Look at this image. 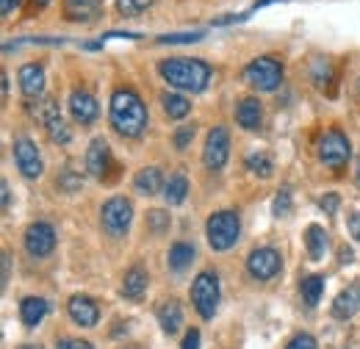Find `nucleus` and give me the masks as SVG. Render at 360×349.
Masks as SVG:
<instances>
[{"instance_id":"nucleus-7","label":"nucleus","mask_w":360,"mask_h":349,"mask_svg":"<svg viewBox=\"0 0 360 349\" xmlns=\"http://www.w3.org/2000/svg\"><path fill=\"white\" fill-rule=\"evenodd\" d=\"M316 150H319V161H321L324 167H330V170H344L347 161H349V156H352L349 139H347L341 131L321 133Z\"/></svg>"},{"instance_id":"nucleus-17","label":"nucleus","mask_w":360,"mask_h":349,"mask_svg":"<svg viewBox=\"0 0 360 349\" xmlns=\"http://www.w3.org/2000/svg\"><path fill=\"white\" fill-rule=\"evenodd\" d=\"M236 122L244 131H258L261 128V103L255 97H244L236 106Z\"/></svg>"},{"instance_id":"nucleus-3","label":"nucleus","mask_w":360,"mask_h":349,"mask_svg":"<svg viewBox=\"0 0 360 349\" xmlns=\"http://www.w3.org/2000/svg\"><path fill=\"white\" fill-rule=\"evenodd\" d=\"M238 233H241V219L236 211H217V214H211L208 224H205L208 247L217 253L230 250L238 241Z\"/></svg>"},{"instance_id":"nucleus-18","label":"nucleus","mask_w":360,"mask_h":349,"mask_svg":"<svg viewBox=\"0 0 360 349\" xmlns=\"http://www.w3.org/2000/svg\"><path fill=\"white\" fill-rule=\"evenodd\" d=\"M134 189H136V194H144V197H153V194L164 191L161 170H158V167H144V170H139L134 177Z\"/></svg>"},{"instance_id":"nucleus-50","label":"nucleus","mask_w":360,"mask_h":349,"mask_svg":"<svg viewBox=\"0 0 360 349\" xmlns=\"http://www.w3.org/2000/svg\"><path fill=\"white\" fill-rule=\"evenodd\" d=\"M358 180H360V158H358Z\"/></svg>"},{"instance_id":"nucleus-10","label":"nucleus","mask_w":360,"mask_h":349,"mask_svg":"<svg viewBox=\"0 0 360 349\" xmlns=\"http://www.w3.org/2000/svg\"><path fill=\"white\" fill-rule=\"evenodd\" d=\"M56 247V230L47 222H34L25 230V250L31 258H45Z\"/></svg>"},{"instance_id":"nucleus-51","label":"nucleus","mask_w":360,"mask_h":349,"mask_svg":"<svg viewBox=\"0 0 360 349\" xmlns=\"http://www.w3.org/2000/svg\"><path fill=\"white\" fill-rule=\"evenodd\" d=\"M358 91H360V81H358Z\"/></svg>"},{"instance_id":"nucleus-46","label":"nucleus","mask_w":360,"mask_h":349,"mask_svg":"<svg viewBox=\"0 0 360 349\" xmlns=\"http://www.w3.org/2000/svg\"><path fill=\"white\" fill-rule=\"evenodd\" d=\"M341 263H352V250H341Z\"/></svg>"},{"instance_id":"nucleus-16","label":"nucleus","mask_w":360,"mask_h":349,"mask_svg":"<svg viewBox=\"0 0 360 349\" xmlns=\"http://www.w3.org/2000/svg\"><path fill=\"white\" fill-rule=\"evenodd\" d=\"M20 89L25 97H39L45 89V70L42 64H22L20 67Z\"/></svg>"},{"instance_id":"nucleus-38","label":"nucleus","mask_w":360,"mask_h":349,"mask_svg":"<svg viewBox=\"0 0 360 349\" xmlns=\"http://www.w3.org/2000/svg\"><path fill=\"white\" fill-rule=\"evenodd\" d=\"M285 349H316V338L308 336V333H300V336H294V338L288 341Z\"/></svg>"},{"instance_id":"nucleus-23","label":"nucleus","mask_w":360,"mask_h":349,"mask_svg":"<svg viewBox=\"0 0 360 349\" xmlns=\"http://www.w3.org/2000/svg\"><path fill=\"white\" fill-rule=\"evenodd\" d=\"M28 111H31V117H34L37 122H42V125H50V122L61 120V114H58V103H56L53 97H42V100H34V103L28 106Z\"/></svg>"},{"instance_id":"nucleus-21","label":"nucleus","mask_w":360,"mask_h":349,"mask_svg":"<svg viewBox=\"0 0 360 349\" xmlns=\"http://www.w3.org/2000/svg\"><path fill=\"white\" fill-rule=\"evenodd\" d=\"M158 322H161V327H164L167 336H175L180 327H183V310H180V305L175 300L158 305Z\"/></svg>"},{"instance_id":"nucleus-33","label":"nucleus","mask_w":360,"mask_h":349,"mask_svg":"<svg viewBox=\"0 0 360 349\" xmlns=\"http://www.w3.org/2000/svg\"><path fill=\"white\" fill-rule=\"evenodd\" d=\"M271 211H274V217H288V214H291V191H288V189H280V191H277Z\"/></svg>"},{"instance_id":"nucleus-26","label":"nucleus","mask_w":360,"mask_h":349,"mask_svg":"<svg viewBox=\"0 0 360 349\" xmlns=\"http://www.w3.org/2000/svg\"><path fill=\"white\" fill-rule=\"evenodd\" d=\"M244 167H247L252 174H258V177H271V172H274V164H271V158L264 153V150H252V153H247Z\"/></svg>"},{"instance_id":"nucleus-11","label":"nucleus","mask_w":360,"mask_h":349,"mask_svg":"<svg viewBox=\"0 0 360 349\" xmlns=\"http://www.w3.org/2000/svg\"><path fill=\"white\" fill-rule=\"evenodd\" d=\"M280 266H283V258H280V253L271 250V247H258V250H252L250 258H247V269H250V274H252L255 280H271V277L280 272Z\"/></svg>"},{"instance_id":"nucleus-43","label":"nucleus","mask_w":360,"mask_h":349,"mask_svg":"<svg viewBox=\"0 0 360 349\" xmlns=\"http://www.w3.org/2000/svg\"><path fill=\"white\" fill-rule=\"evenodd\" d=\"M349 233H352V239H358L360 241V211L349 219Z\"/></svg>"},{"instance_id":"nucleus-25","label":"nucleus","mask_w":360,"mask_h":349,"mask_svg":"<svg viewBox=\"0 0 360 349\" xmlns=\"http://www.w3.org/2000/svg\"><path fill=\"white\" fill-rule=\"evenodd\" d=\"M186 194H188V180H186V174H172V177L164 183V200H167L169 205H180V203L186 200Z\"/></svg>"},{"instance_id":"nucleus-12","label":"nucleus","mask_w":360,"mask_h":349,"mask_svg":"<svg viewBox=\"0 0 360 349\" xmlns=\"http://www.w3.org/2000/svg\"><path fill=\"white\" fill-rule=\"evenodd\" d=\"M70 114H72L75 122L91 125V122L97 120V114H100V106H97L94 94L84 91V89H75V91L70 94Z\"/></svg>"},{"instance_id":"nucleus-30","label":"nucleus","mask_w":360,"mask_h":349,"mask_svg":"<svg viewBox=\"0 0 360 349\" xmlns=\"http://www.w3.org/2000/svg\"><path fill=\"white\" fill-rule=\"evenodd\" d=\"M311 78H314V84L319 89H324L327 84H333V67H330V61L316 58L314 64H311Z\"/></svg>"},{"instance_id":"nucleus-8","label":"nucleus","mask_w":360,"mask_h":349,"mask_svg":"<svg viewBox=\"0 0 360 349\" xmlns=\"http://www.w3.org/2000/svg\"><path fill=\"white\" fill-rule=\"evenodd\" d=\"M227 156H230V133L225 125H217L211 128L208 139H205V150H202V161L208 170H222L227 164Z\"/></svg>"},{"instance_id":"nucleus-5","label":"nucleus","mask_w":360,"mask_h":349,"mask_svg":"<svg viewBox=\"0 0 360 349\" xmlns=\"http://www.w3.org/2000/svg\"><path fill=\"white\" fill-rule=\"evenodd\" d=\"M191 303L202 319H211L219 305V277L214 272H200L191 283Z\"/></svg>"},{"instance_id":"nucleus-14","label":"nucleus","mask_w":360,"mask_h":349,"mask_svg":"<svg viewBox=\"0 0 360 349\" xmlns=\"http://www.w3.org/2000/svg\"><path fill=\"white\" fill-rule=\"evenodd\" d=\"M67 307H70L72 322H75V324H81V327H94V324H97V319H100V307L94 305V300L84 297V294L70 297V305Z\"/></svg>"},{"instance_id":"nucleus-24","label":"nucleus","mask_w":360,"mask_h":349,"mask_svg":"<svg viewBox=\"0 0 360 349\" xmlns=\"http://www.w3.org/2000/svg\"><path fill=\"white\" fill-rule=\"evenodd\" d=\"M305 247H308V255H311V261H319V258H324V250H327V233H324V227H319V224H311V227L305 230Z\"/></svg>"},{"instance_id":"nucleus-40","label":"nucleus","mask_w":360,"mask_h":349,"mask_svg":"<svg viewBox=\"0 0 360 349\" xmlns=\"http://www.w3.org/2000/svg\"><path fill=\"white\" fill-rule=\"evenodd\" d=\"M180 349H200V330H188Z\"/></svg>"},{"instance_id":"nucleus-4","label":"nucleus","mask_w":360,"mask_h":349,"mask_svg":"<svg viewBox=\"0 0 360 349\" xmlns=\"http://www.w3.org/2000/svg\"><path fill=\"white\" fill-rule=\"evenodd\" d=\"M244 81L258 91H274L283 84V64L271 56H261L244 67Z\"/></svg>"},{"instance_id":"nucleus-2","label":"nucleus","mask_w":360,"mask_h":349,"mask_svg":"<svg viewBox=\"0 0 360 349\" xmlns=\"http://www.w3.org/2000/svg\"><path fill=\"white\" fill-rule=\"evenodd\" d=\"M158 72L161 78L175 89H183V91H202L211 81V67L200 58H164L158 64Z\"/></svg>"},{"instance_id":"nucleus-31","label":"nucleus","mask_w":360,"mask_h":349,"mask_svg":"<svg viewBox=\"0 0 360 349\" xmlns=\"http://www.w3.org/2000/svg\"><path fill=\"white\" fill-rule=\"evenodd\" d=\"M205 37V31H186V34H164L158 37V44H186V42H200Z\"/></svg>"},{"instance_id":"nucleus-15","label":"nucleus","mask_w":360,"mask_h":349,"mask_svg":"<svg viewBox=\"0 0 360 349\" xmlns=\"http://www.w3.org/2000/svg\"><path fill=\"white\" fill-rule=\"evenodd\" d=\"M355 313H360V280H355L349 288H344L333 300V316L335 319H352Z\"/></svg>"},{"instance_id":"nucleus-6","label":"nucleus","mask_w":360,"mask_h":349,"mask_svg":"<svg viewBox=\"0 0 360 349\" xmlns=\"http://www.w3.org/2000/svg\"><path fill=\"white\" fill-rule=\"evenodd\" d=\"M100 222H103V230L111 236V239H122L134 222V205L131 200L125 197H111L103 211H100Z\"/></svg>"},{"instance_id":"nucleus-44","label":"nucleus","mask_w":360,"mask_h":349,"mask_svg":"<svg viewBox=\"0 0 360 349\" xmlns=\"http://www.w3.org/2000/svg\"><path fill=\"white\" fill-rule=\"evenodd\" d=\"M271 3H280V0H255V3L250 6V11H244V20H247L252 11H258V8H264V6H271Z\"/></svg>"},{"instance_id":"nucleus-48","label":"nucleus","mask_w":360,"mask_h":349,"mask_svg":"<svg viewBox=\"0 0 360 349\" xmlns=\"http://www.w3.org/2000/svg\"><path fill=\"white\" fill-rule=\"evenodd\" d=\"M47 3H50V0H34V6H37V8H42V6H47Z\"/></svg>"},{"instance_id":"nucleus-19","label":"nucleus","mask_w":360,"mask_h":349,"mask_svg":"<svg viewBox=\"0 0 360 349\" xmlns=\"http://www.w3.org/2000/svg\"><path fill=\"white\" fill-rule=\"evenodd\" d=\"M100 14V0H64V17L72 23H89Z\"/></svg>"},{"instance_id":"nucleus-27","label":"nucleus","mask_w":360,"mask_h":349,"mask_svg":"<svg viewBox=\"0 0 360 349\" xmlns=\"http://www.w3.org/2000/svg\"><path fill=\"white\" fill-rule=\"evenodd\" d=\"M194 255H197V253H194V247H191V244H186V241L172 244V247H169V269L183 272L186 266H191Z\"/></svg>"},{"instance_id":"nucleus-34","label":"nucleus","mask_w":360,"mask_h":349,"mask_svg":"<svg viewBox=\"0 0 360 349\" xmlns=\"http://www.w3.org/2000/svg\"><path fill=\"white\" fill-rule=\"evenodd\" d=\"M147 227H150L153 233H164V230L169 227V214H167V211H158V208L150 211V214H147Z\"/></svg>"},{"instance_id":"nucleus-49","label":"nucleus","mask_w":360,"mask_h":349,"mask_svg":"<svg viewBox=\"0 0 360 349\" xmlns=\"http://www.w3.org/2000/svg\"><path fill=\"white\" fill-rule=\"evenodd\" d=\"M20 349H42L39 344H25V347H20Z\"/></svg>"},{"instance_id":"nucleus-36","label":"nucleus","mask_w":360,"mask_h":349,"mask_svg":"<svg viewBox=\"0 0 360 349\" xmlns=\"http://www.w3.org/2000/svg\"><path fill=\"white\" fill-rule=\"evenodd\" d=\"M81 183H84V180H81L75 172H70V170H67V172H61V177H58V189H64V191H70V194H72V191H78V189H81Z\"/></svg>"},{"instance_id":"nucleus-29","label":"nucleus","mask_w":360,"mask_h":349,"mask_svg":"<svg viewBox=\"0 0 360 349\" xmlns=\"http://www.w3.org/2000/svg\"><path fill=\"white\" fill-rule=\"evenodd\" d=\"M302 297H305V303L314 307L319 305V297H321V291H324V277L321 274H308V277H302Z\"/></svg>"},{"instance_id":"nucleus-35","label":"nucleus","mask_w":360,"mask_h":349,"mask_svg":"<svg viewBox=\"0 0 360 349\" xmlns=\"http://www.w3.org/2000/svg\"><path fill=\"white\" fill-rule=\"evenodd\" d=\"M47 133H50V139H53V141H58V144H67V141H70V136H72L70 128L64 125V120L50 122V125H47Z\"/></svg>"},{"instance_id":"nucleus-28","label":"nucleus","mask_w":360,"mask_h":349,"mask_svg":"<svg viewBox=\"0 0 360 349\" xmlns=\"http://www.w3.org/2000/svg\"><path fill=\"white\" fill-rule=\"evenodd\" d=\"M161 103H164V111H167L169 120H183L191 111V103L183 94H164Z\"/></svg>"},{"instance_id":"nucleus-47","label":"nucleus","mask_w":360,"mask_h":349,"mask_svg":"<svg viewBox=\"0 0 360 349\" xmlns=\"http://www.w3.org/2000/svg\"><path fill=\"white\" fill-rule=\"evenodd\" d=\"M3 283H8V255H3Z\"/></svg>"},{"instance_id":"nucleus-42","label":"nucleus","mask_w":360,"mask_h":349,"mask_svg":"<svg viewBox=\"0 0 360 349\" xmlns=\"http://www.w3.org/2000/svg\"><path fill=\"white\" fill-rule=\"evenodd\" d=\"M22 6V0H0V11L3 14H11V11H17Z\"/></svg>"},{"instance_id":"nucleus-1","label":"nucleus","mask_w":360,"mask_h":349,"mask_svg":"<svg viewBox=\"0 0 360 349\" xmlns=\"http://www.w3.org/2000/svg\"><path fill=\"white\" fill-rule=\"evenodd\" d=\"M108 120H111V128L117 133L136 139L147 128V106L141 103V97L136 94L134 89H117L111 94Z\"/></svg>"},{"instance_id":"nucleus-39","label":"nucleus","mask_w":360,"mask_h":349,"mask_svg":"<svg viewBox=\"0 0 360 349\" xmlns=\"http://www.w3.org/2000/svg\"><path fill=\"white\" fill-rule=\"evenodd\" d=\"M338 203H341L338 194H324V197L319 200V205H321V211H324L327 217H333V214L338 211Z\"/></svg>"},{"instance_id":"nucleus-41","label":"nucleus","mask_w":360,"mask_h":349,"mask_svg":"<svg viewBox=\"0 0 360 349\" xmlns=\"http://www.w3.org/2000/svg\"><path fill=\"white\" fill-rule=\"evenodd\" d=\"M58 349H91V344L78 341V338H64V341H58Z\"/></svg>"},{"instance_id":"nucleus-13","label":"nucleus","mask_w":360,"mask_h":349,"mask_svg":"<svg viewBox=\"0 0 360 349\" xmlns=\"http://www.w3.org/2000/svg\"><path fill=\"white\" fill-rule=\"evenodd\" d=\"M86 170L100 180L111 170V147L105 139H91L89 150H86Z\"/></svg>"},{"instance_id":"nucleus-22","label":"nucleus","mask_w":360,"mask_h":349,"mask_svg":"<svg viewBox=\"0 0 360 349\" xmlns=\"http://www.w3.org/2000/svg\"><path fill=\"white\" fill-rule=\"evenodd\" d=\"M47 313V303L42 297H25L22 303H20V319L28 324V327H37L42 319H45Z\"/></svg>"},{"instance_id":"nucleus-45","label":"nucleus","mask_w":360,"mask_h":349,"mask_svg":"<svg viewBox=\"0 0 360 349\" xmlns=\"http://www.w3.org/2000/svg\"><path fill=\"white\" fill-rule=\"evenodd\" d=\"M0 191H3V208H8V203H11V191H8V183H6V180H3Z\"/></svg>"},{"instance_id":"nucleus-9","label":"nucleus","mask_w":360,"mask_h":349,"mask_svg":"<svg viewBox=\"0 0 360 349\" xmlns=\"http://www.w3.org/2000/svg\"><path fill=\"white\" fill-rule=\"evenodd\" d=\"M14 164H17V170L25 174V177H39L42 174V156H39V147L28 139V136H20L17 141H14Z\"/></svg>"},{"instance_id":"nucleus-32","label":"nucleus","mask_w":360,"mask_h":349,"mask_svg":"<svg viewBox=\"0 0 360 349\" xmlns=\"http://www.w3.org/2000/svg\"><path fill=\"white\" fill-rule=\"evenodd\" d=\"M153 6V0H117V11L125 17H136L141 11H147Z\"/></svg>"},{"instance_id":"nucleus-20","label":"nucleus","mask_w":360,"mask_h":349,"mask_svg":"<svg viewBox=\"0 0 360 349\" xmlns=\"http://www.w3.org/2000/svg\"><path fill=\"white\" fill-rule=\"evenodd\" d=\"M144 291H147V272L141 266H131L125 272V280H122V297L125 300H139Z\"/></svg>"},{"instance_id":"nucleus-37","label":"nucleus","mask_w":360,"mask_h":349,"mask_svg":"<svg viewBox=\"0 0 360 349\" xmlns=\"http://www.w3.org/2000/svg\"><path fill=\"white\" fill-rule=\"evenodd\" d=\"M194 125H183V128H178V131H175V147H178V150H186V147H188V144H191V139H194Z\"/></svg>"}]
</instances>
